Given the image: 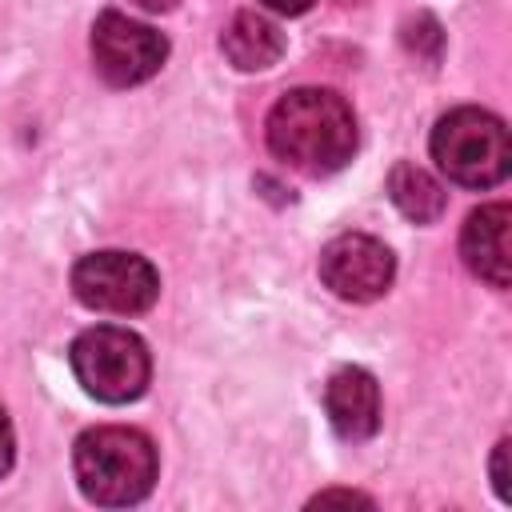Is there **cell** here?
Returning <instances> with one entry per match:
<instances>
[{"mask_svg":"<svg viewBox=\"0 0 512 512\" xmlns=\"http://www.w3.org/2000/svg\"><path fill=\"white\" fill-rule=\"evenodd\" d=\"M12 460H16V432H12V420H8V412L0 408V476H8Z\"/></svg>","mask_w":512,"mask_h":512,"instance_id":"cell-12","label":"cell"},{"mask_svg":"<svg viewBox=\"0 0 512 512\" xmlns=\"http://www.w3.org/2000/svg\"><path fill=\"white\" fill-rule=\"evenodd\" d=\"M264 140L268 152L292 172L332 176L356 152V116L332 88H292L272 104Z\"/></svg>","mask_w":512,"mask_h":512,"instance_id":"cell-1","label":"cell"},{"mask_svg":"<svg viewBox=\"0 0 512 512\" xmlns=\"http://www.w3.org/2000/svg\"><path fill=\"white\" fill-rule=\"evenodd\" d=\"M164 60L168 40L152 24L132 20L124 12H100V20L92 24V64L112 88L144 84L160 72Z\"/></svg>","mask_w":512,"mask_h":512,"instance_id":"cell-6","label":"cell"},{"mask_svg":"<svg viewBox=\"0 0 512 512\" xmlns=\"http://www.w3.org/2000/svg\"><path fill=\"white\" fill-rule=\"evenodd\" d=\"M392 276H396V256L384 248V240L368 232H344L328 240L320 252L324 288L348 304L380 300L392 288Z\"/></svg>","mask_w":512,"mask_h":512,"instance_id":"cell-7","label":"cell"},{"mask_svg":"<svg viewBox=\"0 0 512 512\" xmlns=\"http://www.w3.org/2000/svg\"><path fill=\"white\" fill-rule=\"evenodd\" d=\"M264 8H272V12H280V16H300V12H308L316 0H260Z\"/></svg>","mask_w":512,"mask_h":512,"instance_id":"cell-13","label":"cell"},{"mask_svg":"<svg viewBox=\"0 0 512 512\" xmlns=\"http://www.w3.org/2000/svg\"><path fill=\"white\" fill-rule=\"evenodd\" d=\"M72 292L92 312L136 316V312H148L156 304L160 276L144 256L120 252V248H104V252H88V256L76 260Z\"/></svg>","mask_w":512,"mask_h":512,"instance_id":"cell-5","label":"cell"},{"mask_svg":"<svg viewBox=\"0 0 512 512\" xmlns=\"http://www.w3.org/2000/svg\"><path fill=\"white\" fill-rule=\"evenodd\" d=\"M432 160L460 188H492L508 176L512 144L508 128L488 108H452L432 128Z\"/></svg>","mask_w":512,"mask_h":512,"instance_id":"cell-3","label":"cell"},{"mask_svg":"<svg viewBox=\"0 0 512 512\" xmlns=\"http://www.w3.org/2000/svg\"><path fill=\"white\" fill-rule=\"evenodd\" d=\"M156 444L148 432L128 424H96L76 436L72 472L84 500L104 508L140 504L156 484Z\"/></svg>","mask_w":512,"mask_h":512,"instance_id":"cell-2","label":"cell"},{"mask_svg":"<svg viewBox=\"0 0 512 512\" xmlns=\"http://www.w3.org/2000/svg\"><path fill=\"white\" fill-rule=\"evenodd\" d=\"M136 8H144V12H168V8H176V0H132Z\"/></svg>","mask_w":512,"mask_h":512,"instance_id":"cell-15","label":"cell"},{"mask_svg":"<svg viewBox=\"0 0 512 512\" xmlns=\"http://www.w3.org/2000/svg\"><path fill=\"white\" fill-rule=\"evenodd\" d=\"M72 372L80 388L100 404H128L144 396L152 380V356L148 344L120 324H96L84 328L68 348Z\"/></svg>","mask_w":512,"mask_h":512,"instance_id":"cell-4","label":"cell"},{"mask_svg":"<svg viewBox=\"0 0 512 512\" xmlns=\"http://www.w3.org/2000/svg\"><path fill=\"white\" fill-rule=\"evenodd\" d=\"M504 448H508V440H500V448H496V460H492V480H496V492L508 500V480H504Z\"/></svg>","mask_w":512,"mask_h":512,"instance_id":"cell-14","label":"cell"},{"mask_svg":"<svg viewBox=\"0 0 512 512\" xmlns=\"http://www.w3.org/2000/svg\"><path fill=\"white\" fill-rule=\"evenodd\" d=\"M220 48L240 72H260L284 56V32L260 12H236L220 36Z\"/></svg>","mask_w":512,"mask_h":512,"instance_id":"cell-10","label":"cell"},{"mask_svg":"<svg viewBox=\"0 0 512 512\" xmlns=\"http://www.w3.org/2000/svg\"><path fill=\"white\" fill-rule=\"evenodd\" d=\"M324 412L340 440L360 444L380 428V384L368 368H340L324 388Z\"/></svg>","mask_w":512,"mask_h":512,"instance_id":"cell-8","label":"cell"},{"mask_svg":"<svg viewBox=\"0 0 512 512\" xmlns=\"http://www.w3.org/2000/svg\"><path fill=\"white\" fill-rule=\"evenodd\" d=\"M508 224L512 208L508 204H484L464 220L460 232V256L472 276H480L492 288H508L512 280V252H508Z\"/></svg>","mask_w":512,"mask_h":512,"instance_id":"cell-9","label":"cell"},{"mask_svg":"<svg viewBox=\"0 0 512 512\" xmlns=\"http://www.w3.org/2000/svg\"><path fill=\"white\" fill-rule=\"evenodd\" d=\"M388 196L416 224H432L444 212V204H448L440 180L432 172H424L420 164H396L388 172Z\"/></svg>","mask_w":512,"mask_h":512,"instance_id":"cell-11","label":"cell"}]
</instances>
